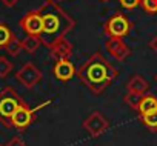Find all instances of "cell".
I'll list each match as a JSON object with an SVG mask.
<instances>
[{"label":"cell","mask_w":157,"mask_h":146,"mask_svg":"<svg viewBox=\"0 0 157 146\" xmlns=\"http://www.w3.org/2000/svg\"><path fill=\"white\" fill-rule=\"evenodd\" d=\"M5 146H26V144H25V141L20 137H13Z\"/></svg>","instance_id":"obj_22"},{"label":"cell","mask_w":157,"mask_h":146,"mask_svg":"<svg viewBox=\"0 0 157 146\" xmlns=\"http://www.w3.org/2000/svg\"><path fill=\"white\" fill-rule=\"evenodd\" d=\"M131 28H132V25H131L129 19L122 13H116L105 22L103 32L108 39H123L129 34Z\"/></svg>","instance_id":"obj_4"},{"label":"cell","mask_w":157,"mask_h":146,"mask_svg":"<svg viewBox=\"0 0 157 146\" xmlns=\"http://www.w3.org/2000/svg\"><path fill=\"white\" fill-rule=\"evenodd\" d=\"M20 28L26 32V36H37L40 37L43 32V20L40 11H29L20 19Z\"/></svg>","instance_id":"obj_8"},{"label":"cell","mask_w":157,"mask_h":146,"mask_svg":"<svg viewBox=\"0 0 157 146\" xmlns=\"http://www.w3.org/2000/svg\"><path fill=\"white\" fill-rule=\"evenodd\" d=\"M117 74L119 71L105 58L100 51L94 52L75 72L78 80L96 95H100L116 80Z\"/></svg>","instance_id":"obj_1"},{"label":"cell","mask_w":157,"mask_h":146,"mask_svg":"<svg viewBox=\"0 0 157 146\" xmlns=\"http://www.w3.org/2000/svg\"><path fill=\"white\" fill-rule=\"evenodd\" d=\"M105 48L109 52V55L119 62H123L131 55V49L123 42V39H108L105 42Z\"/></svg>","instance_id":"obj_9"},{"label":"cell","mask_w":157,"mask_h":146,"mask_svg":"<svg viewBox=\"0 0 157 146\" xmlns=\"http://www.w3.org/2000/svg\"><path fill=\"white\" fill-rule=\"evenodd\" d=\"M157 109V97L155 95H151V94H145L142 97V102L137 108V112L139 115H143L146 112H151V111H155Z\"/></svg>","instance_id":"obj_13"},{"label":"cell","mask_w":157,"mask_h":146,"mask_svg":"<svg viewBox=\"0 0 157 146\" xmlns=\"http://www.w3.org/2000/svg\"><path fill=\"white\" fill-rule=\"evenodd\" d=\"M139 117H140V122L145 128H148L151 132H157V109L146 112L143 115H139Z\"/></svg>","instance_id":"obj_15"},{"label":"cell","mask_w":157,"mask_h":146,"mask_svg":"<svg viewBox=\"0 0 157 146\" xmlns=\"http://www.w3.org/2000/svg\"><path fill=\"white\" fill-rule=\"evenodd\" d=\"M140 2L142 0H119L120 6L125 9H134V8L140 6Z\"/></svg>","instance_id":"obj_21"},{"label":"cell","mask_w":157,"mask_h":146,"mask_svg":"<svg viewBox=\"0 0 157 146\" xmlns=\"http://www.w3.org/2000/svg\"><path fill=\"white\" fill-rule=\"evenodd\" d=\"M42 77H43L42 71H40L34 63H31V62L25 63V65L16 72V80H17L22 86H25L26 89H31V88L37 86V85L40 83Z\"/></svg>","instance_id":"obj_6"},{"label":"cell","mask_w":157,"mask_h":146,"mask_svg":"<svg viewBox=\"0 0 157 146\" xmlns=\"http://www.w3.org/2000/svg\"><path fill=\"white\" fill-rule=\"evenodd\" d=\"M100 2H109V0H100Z\"/></svg>","instance_id":"obj_25"},{"label":"cell","mask_w":157,"mask_h":146,"mask_svg":"<svg viewBox=\"0 0 157 146\" xmlns=\"http://www.w3.org/2000/svg\"><path fill=\"white\" fill-rule=\"evenodd\" d=\"M52 72H54V77H56L59 82L66 83V82H69V80L75 76L77 69H75L74 63L71 62V58H63V60H57V62H56Z\"/></svg>","instance_id":"obj_10"},{"label":"cell","mask_w":157,"mask_h":146,"mask_svg":"<svg viewBox=\"0 0 157 146\" xmlns=\"http://www.w3.org/2000/svg\"><path fill=\"white\" fill-rule=\"evenodd\" d=\"M48 103H49V102H48ZM48 103H43V105H40V106L36 108V109L29 108L28 103H22V105L16 109V112L13 114V117H11V128H16V129H19V131H25V129L36 120V111H39V109L43 108V106H46Z\"/></svg>","instance_id":"obj_5"},{"label":"cell","mask_w":157,"mask_h":146,"mask_svg":"<svg viewBox=\"0 0 157 146\" xmlns=\"http://www.w3.org/2000/svg\"><path fill=\"white\" fill-rule=\"evenodd\" d=\"M40 45H42V40H40V37H37V36H26V37L22 40L23 51L28 52V54H36L37 49L40 48Z\"/></svg>","instance_id":"obj_14"},{"label":"cell","mask_w":157,"mask_h":146,"mask_svg":"<svg viewBox=\"0 0 157 146\" xmlns=\"http://www.w3.org/2000/svg\"><path fill=\"white\" fill-rule=\"evenodd\" d=\"M143 95H145V94H137V92H131V91H128V92L125 94L123 100H125V103H126L131 109H136V111H137V108H139V105H140Z\"/></svg>","instance_id":"obj_17"},{"label":"cell","mask_w":157,"mask_h":146,"mask_svg":"<svg viewBox=\"0 0 157 146\" xmlns=\"http://www.w3.org/2000/svg\"><path fill=\"white\" fill-rule=\"evenodd\" d=\"M126 89L137 94H146L149 91V83L142 76H132L126 83Z\"/></svg>","instance_id":"obj_12"},{"label":"cell","mask_w":157,"mask_h":146,"mask_svg":"<svg viewBox=\"0 0 157 146\" xmlns=\"http://www.w3.org/2000/svg\"><path fill=\"white\" fill-rule=\"evenodd\" d=\"M5 49H6V52L10 54V55H13V57H17L22 51H23V46H22V40H19L16 36L10 40V43L5 46Z\"/></svg>","instance_id":"obj_16"},{"label":"cell","mask_w":157,"mask_h":146,"mask_svg":"<svg viewBox=\"0 0 157 146\" xmlns=\"http://www.w3.org/2000/svg\"><path fill=\"white\" fill-rule=\"evenodd\" d=\"M39 11L43 20V32L40 40L46 48H51L56 42L65 39V36L75 26V20L56 0H45Z\"/></svg>","instance_id":"obj_2"},{"label":"cell","mask_w":157,"mask_h":146,"mask_svg":"<svg viewBox=\"0 0 157 146\" xmlns=\"http://www.w3.org/2000/svg\"><path fill=\"white\" fill-rule=\"evenodd\" d=\"M13 37H14V34H13L11 28L6 23H0V48H5Z\"/></svg>","instance_id":"obj_18"},{"label":"cell","mask_w":157,"mask_h":146,"mask_svg":"<svg viewBox=\"0 0 157 146\" xmlns=\"http://www.w3.org/2000/svg\"><path fill=\"white\" fill-rule=\"evenodd\" d=\"M149 48L152 49V52H154V54H157V34L149 40Z\"/></svg>","instance_id":"obj_24"},{"label":"cell","mask_w":157,"mask_h":146,"mask_svg":"<svg viewBox=\"0 0 157 146\" xmlns=\"http://www.w3.org/2000/svg\"><path fill=\"white\" fill-rule=\"evenodd\" d=\"M14 69V65L6 58V57H0V79H6Z\"/></svg>","instance_id":"obj_19"},{"label":"cell","mask_w":157,"mask_h":146,"mask_svg":"<svg viewBox=\"0 0 157 146\" xmlns=\"http://www.w3.org/2000/svg\"><path fill=\"white\" fill-rule=\"evenodd\" d=\"M155 82H157V76H155Z\"/></svg>","instance_id":"obj_27"},{"label":"cell","mask_w":157,"mask_h":146,"mask_svg":"<svg viewBox=\"0 0 157 146\" xmlns=\"http://www.w3.org/2000/svg\"><path fill=\"white\" fill-rule=\"evenodd\" d=\"M140 6H142V9H143L146 14H149V16L157 14V0H142Z\"/></svg>","instance_id":"obj_20"},{"label":"cell","mask_w":157,"mask_h":146,"mask_svg":"<svg viewBox=\"0 0 157 146\" xmlns=\"http://www.w3.org/2000/svg\"><path fill=\"white\" fill-rule=\"evenodd\" d=\"M0 146H5V144H2V143H0Z\"/></svg>","instance_id":"obj_26"},{"label":"cell","mask_w":157,"mask_h":146,"mask_svg":"<svg viewBox=\"0 0 157 146\" xmlns=\"http://www.w3.org/2000/svg\"><path fill=\"white\" fill-rule=\"evenodd\" d=\"M22 103H25V100L11 86L0 91V122L6 128H11V117Z\"/></svg>","instance_id":"obj_3"},{"label":"cell","mask_w":157,"mask_h":146,"mask_svg":"<svg viewBox=\"0 0 157 146\" xmlns=\"http://www.w3.org/2000/svg\"><path fill=\"white\" fill-rule=\"evenodd\" d=\"M82 128H83L93 138H97V137H100L105 131H108L109 122H108V118L103 117L102 112L94 111V112H91V114L83 120Z\"/></svg>","instance_id":"obj_7"},{"label":"cell","mask_w":157,"mask_h":146,"mask_svg":"<svg viewBox=\"0 0 157 146\" xmlns=\"http://www.w3.org/2000/svg\"><path fill=\"white\" fill-rule=\"evenodd\" d=\"M0 2H2L3 6H6V8H14L19 3V0H0Z\"/></svg>","instance_id":"obj_23"},{"label":"cell","mask_w":157,"mask_h":146,"mask_svg":"<svg viewBox=\"0 0 157 146\" xmlns=\"http://www.w3.org/2000/svg\"><path fill=\"white\" fill-rule=\"evenodd\" d=\"M72 43H69L66 39H62L59 42H56L51 48H49V54H51V58L52 60H63V58H71L72 57Z\"/></svg>","instance_id":"obj_11"}]
</instances>
